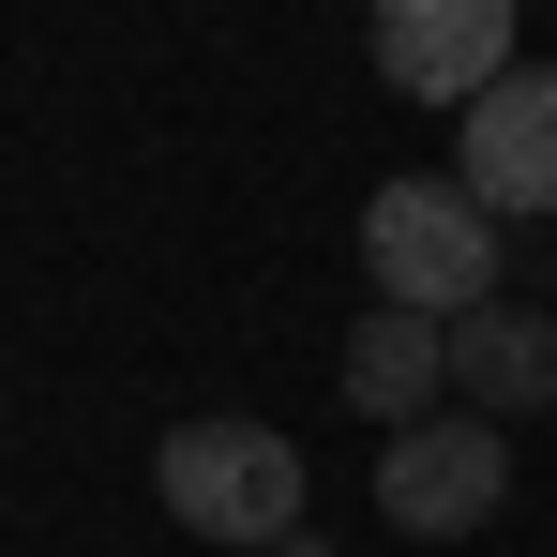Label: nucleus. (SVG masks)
Segmentation results:
<instances>
[{
	"label": "nucleus",
	"mask_w": 557,
	"mask_h": 557,
	"mask_svg": "<svg viewBox=\"0 0 557 557\" xmlns=\"http://www.w3.org/2000/svg\"><path fill=\"white\" fill-rule=\"evenodd\" d=\"M151 482H166V512H182L196 543H242V557H272L286 528H301V453H286L272 422H226V407L182 422Z\"/></svg>",
	"instance_id": "f03ea898"
},
{
	"label": "nucleus",
	"mask_w": 557,
	"mask_h": 557,
	"mask_svg": "<svg viewBox=\"0 0 557 557\" xmlns=\"http://www.w3.org/2000/svg\"><path fill=\"white\" fill-rule=\"evenodd\" d=\"M453 407H482L497 437L557 407V317H543V301H482V317H453Z\"/></svg>",
	"instance_id": "423d86ee"
},
{
	"label": "nucleus",
	"mask_w": 557,
	"mask_h": 557,
	"mask_svg": "<svg viewBox=\"0 0 557 557\" xmlns=\"http://www.w3.org/2000/svg\"><path fill=\"white\" fill-rule=\"evenodd\" d=\"M437 392H453V317H422V301H376L362 332H347V407L437 422Z\"/></svg>",
	"instance_id": "0eeeda50"
},
{
	"label": "nucleus",
	"mask_w": 557,
	"mask_h": 557,
	"mask_svg": "<svg viewBox=\"0 0 557 557\" xmlns=\"http://www.w3.org/2000/svg\"><path fill=\"white\" fill-rule=\"evenodd\" d=\"M453 182L497 211V226H528V211H557V61H512L497 91L467 106V151Z\"/></svg>",
	"instance_id": "39448f33"
},
{
	"label": "nucleus",
	"mask_w": 557,
	"mask_h": 557,
	"mask_svg": "<svg viewBox=\"0 0 557 557\" xmlns=\"http://www.w3.org/2000/svg\"><path fill=\"white\" fill-rule=\"evenodd\" d=\"M362 272H376V301L482 317V301H497V211H482L453 166H407V182L362 196Z\"/></svg>",
	"instance_id": "f257e3e1"
},
{
	"label": "nucleus",
	"mask_w": 557,
	"mask_h": 557,
	"mask_svg": "<svg viewBox=\"0 0 557 557\" xmlns=\"http://www.w3.org/2000/svg\"><path fill=\"white\" fill-rule=\"evenodd\" d=\"M272 557H332V543H317V528H286V543H272Z\"/></svg>",
	"instance_id": "6e6552de"
},
{
	"label": "nucleus",
	"mask_w": 557,
	"mask_h": 557,
	"mask_svg": "<svg viewBox=\"0 0 557 557\" xmlns=\"http://www.w3.org/2000/svg\"><path fill=\"white\" fill-rule=\"evenodd\" d=\"M497 497H512V437H497L482 407L392 422V453H376V528H407V543H467Z\"/></svg>",
	"instance_id": "7ed1b4c3"
},
{
	"label": "nucleus",
	"mask_w": 557,
	"mask_h": 557,
	"mask_svg": "<svg viewBox=\"0 0 557 557\" xmlns=\"http://www.w3.org/2000/svg\"><path fill=\"white\" fill-rule=\"evenodd\" d=\"M376 76L407 106H482L512 76V0H376Z\"/></svg>",
	"instance_id": "20e7f679"
}]
</instances>
